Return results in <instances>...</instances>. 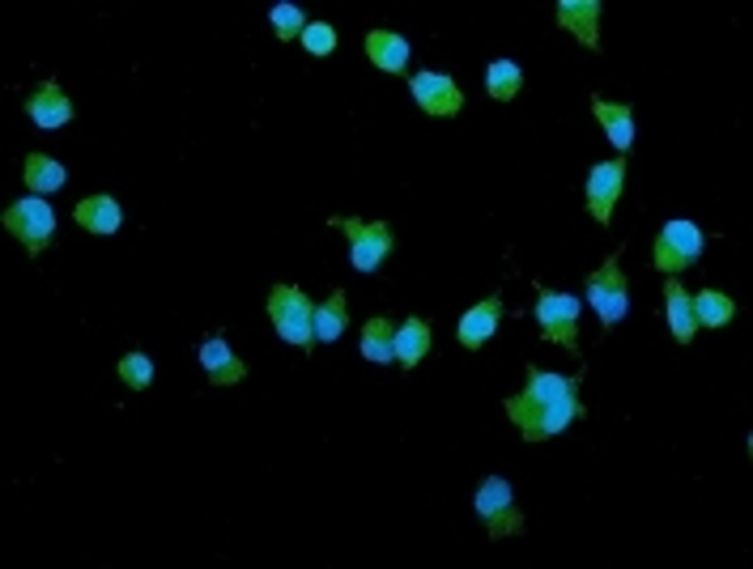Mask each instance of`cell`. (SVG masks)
I'll return each instance as SVG.
<instances>
[{
	"label": "cell",
	"instance_id": "1",
	"mask_svg": "<svg viewBox=\"0 0 753 569\" xmlns=\"http://www.w3.org/2000/svg\"><path fill=\"white\" fill-rule=\"evenodd\" d=\"M579 387H584V375L566 379V375H545V370L529 366V387L506 400V417L520 425L524 442H545L584 417Z\"/></svg>",
	"mask_w": 753,
	"mask_h": 569
},
{
	"label": "cell",
	"instance_id": "2",
	"mask_svg": "<svg viewBox=\"0 0 753 569\" xmlns=\"http://www.w3.org/2000/svg\"><path fill=\"white\" fill-rule=\"evenodd\" d=\"M269 319L278 327V336L294 349H307L315 340V306L299 285H278L269 294Z\"/></svg>",
	"mask_w": 753,
	"mask_h": 569
},
{
	"label": "cell",
	"instance_id": "3",
	"mask_svg": "<svg viewBox=\"0 0 753 569\" xmlns=\"http://www.w3.org/2000/svg\"><path fill=\"white\" fill-rule=\"evenodd\" d=\"M477 515L485 523V536L490 540H502V536H524L529 523L515 506V493L502 476H485L481 488H477Z\"/></svg>",
	"mask_w": 753,
	"mask_h": 569
},
{
	"label": "cell",
	"instance_id": "4",
	"mask_svg": "<svg viewBox=\"0 0 753 569\" xmlns=\"http://www.w3.org/2000/svg\"><path fill=\"white\" fill-rule=\"evenodd\" d=\"M333 230H345L349 239V260L358 272H379L391 255V225L388 221H354V218H328Z\"/></svg>",
	"mask_w": 753,
	"mask_h": 569
},
{
	"label": "cell",
	"instance_id": "5",
	"mask_svg": "<svg viewBox=\"0 0 753 569\" xmlns=\"http://www.w3.org/2000/svg\"><path fill=\"white\" fill-rule=\"evenodd\" d=\"M4 230L13 239H22L30 255H39L56 234V213H52V204L43 196H30V200H18V204L4 209Z\"/></svg>",
	"mask_w": 753,
	"mask_h": 569
},
{
	"label": "cell",
	"instance_id": "6",
	"mask_svg": "<svg viewBox=\"0 0 753 569\" xmlns=\"http://www.w3.org/2000/svg\"><path fill=\"white\" fill-rule=\"evenodd\" d=\"M698 255H702V230H698L694 221L677 218L656 234V255H651V264L672 276V272H681V268H694Z\"/></svg>",
	"mask_w": 753,
	"mask_h": 569
},
{
	"label": "cell",
	"instance_id": "7",
	"mask_svg": "<svg viewBox=\"0 0 753 569\" xmlns=\"http://www.w3.org/2000/svg\"><path fill=\"white\" fill-rule=\"evenodd\" d=\"M587 302H592V310L600 315V324L614 327L626 319V310H630V289H626V276L617 268V255L605 264V268H596L587 276Z\"/></svg>",
	"mask_w": 753,
	"mask_h": 569
},
{
	"label": "cell",
	"instance_id": "8",
	"mask_svg": "<svg viewBox=\"0 0 753 569\" xmlns=\"http://www.w3.org/2000/svg\"><path fill=\"white\" fill-rule=\"evenodd\" d=\"M536 324H541L545 340L579 352V331H575V324H579V298L575 294H550L545 289L541 302H536Z\"/></svg>",
	"mask_w": 753,
	"mask_h": 569
},
{
	"label": "cell",
	"instance_id": "9",
	"mask_svg": "<svg viewBox=\"0 0 753 569\" xmlns=\"http://www.w3.org/2000/svg\"><path fill=\"white\" fill-rule=\"evenodd\" d=\"M409 89H414V103H418L426 115H435V119H451V115H460V107H464L460 85L451 82V77H443V73H418V77L409 82Z\"/></svg>",
	"mask_w": 753,
	"mask_h": 569
},
{
	"label": "cell",
	"instance_id": "10",
	"mask_svg": "<svg viewBox=\"0 0 753 569\" xmlns=\"http://www.w3.org/2000/svg\"><path fill=\"white\" fill-rule=\"evenodd\" d=\"M621 183H626V158L592 166V175H587V209H592V218L600 221V225L614 221V204L617 196H621Z\"/></svg>",
	"mask_w": 753,
	"mask_h": 569
},
{
	"label": "cell",
	"instance_id": "11",
	"mask_svg": "<svg viewBox=\"0 0 753 569\" xmlns=\"http://www.w3.org/2000/svg\"><path fill=\"white\" fill-rule=\"evenodd\" d=\"M558 22L584 43L587 52H600V4L596 0H562Z\"/></svg>",
	"mask_w": 753,
	"mask_h": 569
},
{
	"label": "cell",
	"instance_id": "12",
	"mask_svg": "<svg viewBox=\"0 0 753 569\" xmlns=\"http://www.w3.org/2000/svg\"><path fill=\"white\" fill-rule=\"evenodd\" d=\"M499 319H502V298L490 294L481 306H473V310L460 319V345H464V349H481V345L499 331Z\"/></svg>",
	"mask_w": 753,
	"mask_h": 569
},
{
	"label": "cell",
	"instance_id": "13",
	"mask_svg": "<svg viewBox=\"0 0 753 569\" xmlns=\"http://www.w3.org/2000/svg\"><path fill=\"white\" fill-rule=\"evenodd\" d=\"M200 366L209 370V379L218 382V387H230V382L248 379V366L230 352V345H226L222 336H213V340H205V345H200Z\"/></svg>",
	"mask_w": 753,
	"mask_h": 569
},
{
	"label": "cell",
	"instance_id": "14",
	"mask_svg": "<svg viewBox=\"0 0 753 569\" xmlns=\"http://www.w3.org/2000/svg\"><path fill=\"white\" fill-rule=\"evenodd\" d=\"M592 110L605 124V136L614 140L617 158H621L635 145V110L626 107V103H605V98H592Z\"/></svg>",
	"mask_w": 753,
	"mask_h": 569
},
{
	"label": "cell",
	"instance_id": "15",
	"mask_svg": "<svg viewBox=\"0 0 753 569\" xmlns=\"http://www.w3.org/2000/svg\"><path fill=\"white\" fill-rule=\"evenodd\" d=\"M665 310H669V327H672V336H677V345H690L698 331L694 302L686 298V285H681L677 276L665 281Z\"/></svg>",
	"mask_w": 753,
	"mask_h": 569
},
{
	"label": "cell",
	"instance_id": "16",
	"mask_svg": "<svg viewBox=\"0 0 753 569\" xmlns=\"http://www.w3.org/2000/svg\"><path fill=\"white\" fill-rule=\"evenodd\" d=\"M30 119L39 124V128H64L69 119H73V103H69V94L60 89L56 82H48L34 98H30Z\"/></svg>",
	"mask_w": 753,
	"mask_h": 569
},
{
	"label": "cell",
	"instance_id": "17",
	"mask_svg": "<svg viewBox=\"0 0 753 569\" xmlns=\"http://www.w3.org/2000/svg\"><path fill=\"white\" fill-rule=\"evenodd\" d=\"M366 55H370V64L384 69V73H405L409 43H405L400 34H391V30H370V34H366Z\"/></svg>",
	"mask_w": 753,
	"mask_h": 569
},
{
	"label": "cell",
	"instance_id": "18",
	"mask_svg": "<svg viewBox=\"0 0 753 569\" xmlns=\"http://www.w3.org/2000/svg\"><path fill=\"white\" fill-rule=\"evenodd\" d=\"M77 225L90 230V234H115L124 225V213L112 196H85L77 204Z\"/></svg>",
	"mask_w": 753,
	"mask_h": 569
},
{
	"label": "cell",
	"instance_id": "19",
	"mask_svg": "<svg viewBox=\"0 0 753 569\" xmlns=\"http://www.w3.org/2000/svg\"><path fill=\"white\" fill-rule=\"evenodd\" d=\"M391 349H396V361H400V366L414 370L421 357L430 352V324H426V319H409L405 327H396V345H391Z\"/></svg>",
	"mask_w": 753,
	"mask_h": 569
},
{
	"label": "cell",
	"instance_id": "20",
	"mask_svg": "<svg viewBox=\"0 0 753 569\" xmlns=\"http://www.w3.org/2000/svg\"><path fill=\"white\" fill-rule=\"evenodd\" d=\"M345 324H349V306H345V294L336 289L333 298H324L315 306V340H320V345H333V340H341Z\"/></svg>",
	"mask_w": 753,
	"mask_h": 569
},
{
	"label": "cell",
	"instance_id": "21",
	"mask_svg": "<svg viewBox=\"0 0 753 569\" xmlns=\"http://www.w3.org/2000/svg\"><path fill=\"white\" fill-rule=\"evenodd\" d=\"M520 89H524V73H520L515 60H494V64L485 69V94H490L494 103H511Z\"/></svg>",
	"mask_w": 753,
	"mask_h": 569
},
{
	"label": "cell",
	"instance_id": "22",
	"mask_svg": "<svg viewBox=\"0 0 753 569\" xmlns=\"http://www.w3.org/2000/svg\"><path fill=\"white\" fill-rule=\"evenodd\" d=\"M396 327H391V319L388 315H375L370 324H366V331H363V357L366 361H396Z\"/></svg>",
	"mask_w": 753,
	"mask_h": 569
},
{
	"label": "cell",
	"instance_id": "23",
	"mask_svg": "<svg viewBox=\"0 0 753 569\" xmlns=\"http://www.w3.org/2000/svg\"><path fill=\"white\" fill-rule=\"evenodd\" d=\"M694 302V319L698 327H728L736 319V302L728 298V294H715V289H702Z\"/></svg>",
	"mask_w": 753,
	"mask_h": 569
},
{
	"label": "cell",
	"instance_id": "24",
	"mask_svg": "<svg viewBox=\"0 0 753 569\" xmlns=\"http://www.w3.org/2000/svg\"><path fill=\"white\" fill-rule=\"evenodd\" d=\"M27 188L34 196H52L64 188V166L56 158H43V154H30L27 158Z\"/></svg>",
	"mask_w": 753,
	"mask_h": 569
},
{
	"label": "cell",
	"instance_id": "25",
	"mask_svg": "<svg viewBox=\"0 0 753 569\" xmlns=\"http://www.w3.org/2000/svg\"><path fill=\"white\" fill-rule=\"evenodd\" d=\"M273 30H278V39H303V30H307L303 9H299V4H290V0L273 4Z\"/></svg>",
	"mask_w": 753,
	"mask_h": 569
},
{
	"label": "cell",
	"instance_id": "26",
	"mask_svg": "<svg viewBox=\"0 0 753 569\" xmlns=\"http://www.w3.org/2000/svg\"><path fill=\"white\" fill-rule=\"evenodd\" d=\"M119 379L128 382L133 391H140V387H149V382H154V361H149L145 352H128V357L119 361Z\"/></svg>",
	"mask_w": 753,
	"mask_h": 569
},
{
	"label": "cell",
	"instance_id": "27",
	"mask_svg": "<svg viewBox=\"0 0 753 569\" xmlns=\"http://www.w3.org/2000/svg\"><path fill=\"white\" fill-rule=\"evenodd\" d=\"M303 48H307L311 55H333L336 52V30L328 27V22H311V27L303 30Z\"/></svg>",
	"mask_w": 753,
	"mask_h": 569
}]
</instances>
